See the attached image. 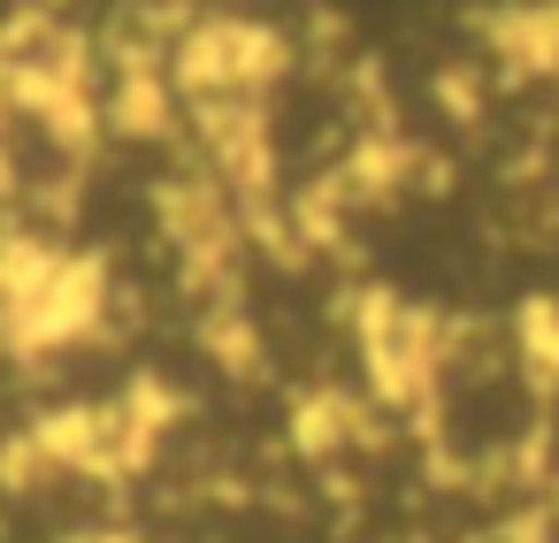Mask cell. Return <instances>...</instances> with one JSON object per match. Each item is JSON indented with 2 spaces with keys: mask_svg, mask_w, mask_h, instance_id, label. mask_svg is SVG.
<instances>
[{
  "mask_svg": "<svg viewBox=\"0 0 559 543\" xmlns=\"http://www.w3.org/2000/svg\"><path fill=\"white\" fill-rule=\"evenodd\" d=\"M100 161L93 123L70 108V93L0 85V207L16 215H70Z\"/></svg>",
  "mask_w": 559,
  "mask_h": 543,
  "instance_id": "6da1fadb",
  "label": "cell"
}]
</instances>
